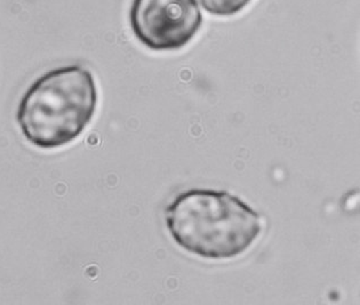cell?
I'll list each match as a JSON object with an SVG mask.
<instances>
[{
	"instance_id": "6da1fadb",
	"label": "cell",
	"mask_w": 360,
	"mask_h": 305,
	"mask_svg": "<svg viewBox=\"0 0 360 305\" xmlns=\"http://www.w3.org/2000/svg\"><path fill=\"white\" fill-rule=\"evenodd\" d=\"M165 224L177 246L207 259L246 253L263 231V217L228 191L191 189L165 208Z\"/></svg>"
},
{
	"instance_id": "277c9868",
	"label": "cell",
	"mask_w": 360,
	"mask_h": 305,
	"mask_svg": "<svg viewBox=\"0 0 360 305\" xmlns=\"http://www.w3.org/2000/svg\"><path fill=\"white\" fill-rule=\"evenodd\" d=\"M252 0H200L206 12L214 16L230 18L243 12Z\"/></svg>"
},
{
	"instance_id": "3957f363",
	"label": "cell",
	"mask_w": 360,
	"mask_h": 305,
	"mask_svg": "<svg viewBox=\"0 0 360 305\" xmlns=\"http://www.w3.org/2000/svg\"><path fill=\"white\" fill-rule=\"evenodd\" d=\"M197 0H133L129 25L136 39L155 52L186 47L202 25Z\"/></svg>"
},
{
	"instance_id": "7a4b0ae2",
	"label": "cell",
	"mask_w": 360,
	"mask_h": 305,
	"mask_svg": "<svg viewBox=\"0 0 360 305\" xmlns=\"http://www.w3.org/2000/svg\"><path fill=\"white\" fill-rule=\"evenodd\" d=\"M98 92L92 72L83 65L49 71L22 96L16 122L25 140L44 150L72 143L91 125Z\"/></svg>"
}]
</instances>
